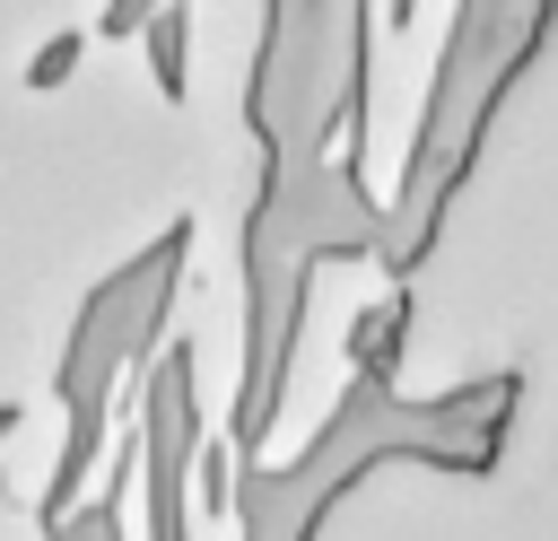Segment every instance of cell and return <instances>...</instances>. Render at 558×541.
Wrapping results in <instances>:
<instances>
[{
    "instance_id": "cell-1",
    "label": "cell",
    "mask_w": 558,
    "mask_h": 541,
    "mask_svg": "<svg viewBox=\"0 0 558 541\" xmlns=\"http://www.w3.org/2000/svg\"><path fill=\"white\" fill-rule=\"evenodd\" d=\"M514 401H523V375H471V384H445V393H366V384H340L331 419L314 428L305 454L288 462H253L235 480V524L244 541H314L323 515L384 462H427V471H497L506 454V428H514Z\"/></svg>"
},
{
    "instance_id": "cell-2",
    "label": "cell",
    "mask_w": 558,
    "mask_h": 541,
    "mask_svg": "<svg viewBox=\"0 0 558 541\" xmlns=\"http://www.w3.org/2000/svg\"><path fill=\"white\" fill-rule=\"evenodd\" d=\"M375 192H366V157H262L253 209H244V384L227 410V436L244 454V471L270 445V419L288 401L296 375V332L314 305V270L323 262H357L375 253Z\"/></svg>"
},
{
    "instance_id": "cell-3",
    "label": "cell",
    "mask_w": 558,
    "mask_h": 541,
    "mask_svg": "<svg viewBox=\"0 0 558 541\" xmlns=\"http://www.w3.org/2000/svg\"><path fill=\"white\" fill-rule=\"evenodd\" d=\"M549 26H558V9H497V0H462V9L445 17V52H436V70H427V105H418V122H410L401 183H392V201L375 209V262H384L392 288H410L418 262L436 253L445 209H453V192L471 183V157H480V140H488L497 105L523 87V70H532V52L549 44Z\"/></svg>"
},
{
    "instance_id": "cell-4",
    "label": "cell",
    "mask_w": 558,
    "mask_h": 541,
    "mask_svg": "<svg viewBox=\"0 0 558 541\" xmlns=\"http://www.w3.org/2000/svg\"><path fill=\"white\" fill-rule=\"evenodd\" d=\"M366 35L375 17L296 0V9H262L253 26V70H244V122L262 140V157H366Z\"/></svg>"
},
{
    "instance_id": "cell-5",
    "label": "cell",
    "mask_w": 558,
    "mask_h": 541,
    "mask_svg": "<svg viewBox=\"0 0 558 541\" xmlns=\"http://www.w3.org/2000/svg\"><path fill=\"white\" fill-rule=\"evenodd\" d=\"M183 262H192V218L157 227L122 270H105L87 288V305L70 314L61 366H52V393H61L70 428H105L113 393L148 375V358L166 340V314H174V288H183Z\"/></svg>"
},
{
    "instance_id": "cell-6",
    "label": "cell",
    "mask_w": 558,
    "mask_h": 541,
    "mask_svg": "<svg viewBox=\"0 0 558 541\" xmlns=\"http://www.w3.org/2000/svg\"><path fill=\"white\" fill-rule=\"evenodd\" d=\"M131 401H140L131 436H140V480H148V541H192L183 532V489H192L201 445H209L201 436V401H192V349L166 340L148 358V375L131 384Z\"/></svg>"
},
{
    "instance_id": "cell-7",
    "label": "cell",
    "mask_w": 558,
    "mask_h": 541,
    "mask_svg": "<svg viewBox=\"0 0 558 541\" xmlns=\"http://www.w3.org/2000/svg\"><path fill=\"white\" fill-rule=\"evenodd\" d=\"M410 323H418V288H384L375 305H357V314H349V332H340V366H349L340 384L392 393V366H401Z\"/></svg>"
},
{
    "instance_id": "cell-8",
    "label": "cell",
    "mask_w": 558,
    "mask_h": 541,
    "mask_svg": "<svg viewBox=\"0 0 558 541\" xmlns=\"http://www.w3.org/2000/svg\"><path fill=\"white\" fill-rule=\"evenodd\" d=\"M140 471V436L122 428V445H113V471H105V489L96 497H78V515L52 532V541H122V480Z\"/></svg>"
},
{
    "instance_id": "cell-9",
    "label": "cell",
    "mask_w": 558,
    "mask_h": 541,
    "mask_svg": "<svg viewBox=\"0 0 558 541\" xmlns=\"http://www.w3.org/2000/svg\"><path fill=\"white\" fill-rule=\"evenodd\" d=\"M183 35H192V9H148V26H140V44H148V79H157V96L166 105H183L192 96V70H183Z\"/></svg>"
},
{
    "instance_id": "cell-10",
    "label": "cell",
    "mask_w": 558,
    "mask_h": 541,
    "mask_svg": "<svg viewBox=\"0 0 558 541\" xmlns=\"http://www.w3.org/2000/svg\"><path fill=\"white\" fill-rule=\"evenodd\" d=\"M78 61H87V35H78V26H61V35H44V44H35V61H26V87L44 96V87H61Z\"/></svg>"
},
{
    "instance_id": "cell-11",
    "label": "cell",
    "mask_w": 558,
    "mask_h": 541,
    "mask_svg": "<svg viewBox=\"0 0 558 541\" xmlns=\"http://www.w3.org/2000/svg\"><path fill=\"white\" fill-rule=\"evenodd\" d=\"M140 26H148V0H122V9H105V26H96V35H113V44H131Z\"/></svg>"
}]
</instances>
